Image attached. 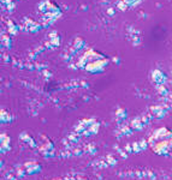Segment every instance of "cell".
<instances>
[]
</instances>
